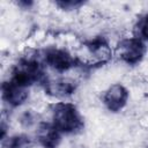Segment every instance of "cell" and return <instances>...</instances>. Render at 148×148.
Wrapping results in <instances>:
<instances>
[{
  "label": "cell",
  "mask_w": 148,
  "mask_h": 148,
  "mask_svg": "<svg viewBox=\"0 0 148 148\" xmlns=\"http://www.w3.org/2000/svg\"><path fill=\"white\" fill-rule=\"evenodd\" d=\"M12 81L28 88L29 86L42 82L45 79V74L40 62L36 59H22L13 69Z\"/></svg>",
  "instance_id": "obj_2"
},
{
  "label": "cell",
  "mask_w": 148,
  "mask_h": 148,
  "mask_svg": "<svg viewBox=\"0 0 148 148\" xmlns=\"http://www.w3.org/2000/svg\"><path fill=\"white\" fill-rule=\"evenodd\" d=\"M1 91L3 101L12 106H18L23 104L29 95L25 87H22L12 80L2 83Z\"/></svg>",
  "instance_id": "obj_6"
},
{
  "label": "cell",
  "mask_w": 148,
  "mask_h": 148,
  "mask_svg": "<svg viewBox=\"0 0 148 148\" xmlns=\"http://www.w3.org/2000/svg\"><path fill=\"white\" fill-rule=\"evenodd\" d=\"M45 62L58 72H65L75 66V59L65 50L49 49L44 54Z\"/></svg>",
  "instance_id": "obj_4"
},
{
  "label": "cell",
  "mask_w": 148,
  "mask_h": 148,
  "mask_svg": "<svg viewBox=\"0 0 148 148\" xmlns=\"http://www.w3.org/2000/svg\"><path fill=\"white\" fill-rule=\"evenodd\" d=\"M147 148H148V147H147Z\"/></svg>",
  "instance_id": "obj_12"
},
{
  "label": "cell",
  "mask_w": 148,
  "mask_h": 148,
  "mask_svg": "<svg viewBox=\"0 0 148 148\" xmlns=\"http://www.w3.org/2000/svg\"><path fill=\"white\" fill-rule=\"evenodd\" d=\"M119 57L128 65L140 62L146 53V45L140 38H127L118 45Z\"/></svg>",
  "instance_id": "obj_3"
},
{
  "label": "cell",
  "mask_w": 148,
  "mask_h": 148,
  "mask_svg": "<svg viewBox=\"0 0 148 148\" xmlns=\"http://www.w3.org/2000/svg\"><path fill=\"white\" fill-rule=\"evenodd\" d=\"M2 148H32V142L29 136L24 134H17L3 140Z\"/></svg>",
  "instance_id": "obj_8"
},
{
  "label": "cell",
  "mask_w": 148,
  "mask_h": 148,
  "mask_svg": "<svg viewBox=\"0 0 148 148\" xmlns=\"http://www.w3.org/2000/svg\"><path fill=\"white\" fill-rule=\"evenodd\" d=\"M37 138L44 148H57L60 143V132L53 124L42 123L38 127Z\"/></svg>",
  "instance_id": "obj_7"
},
{
  "label": "cell",
  "mask_w": 148,
  "mask_h": 148,
  "mask_svg": "<svg viewBox=\"0 0 148 148\" xmlns=\"http://www.w3.org/2000/svg\"><path fill=\"white\" fill-rule=\"evenodd\" d=\"M49 92H54V95H71L75 90V84L66 80H60L49 84Z\"/></svg>",
  "instance_id": "obj_9"
},
{
  "label": "cell",
  "mask_w": 148,
  "mask_h": 148,
  "mask_svg": "<svg viewBox=\"0 0 148 148\" xmlns=\"http://www.w3.org/2000/svg\"><path fill=\"white\" fill-rule=\"evenodd\" d=\"M53 125L60 133L73 134L82 131L84 124L76 106L71 103H57L52 109Z\"/></svg>",
  "instance_id": "obj_1"
},
{
  "label": "cell",
  "mask_w": 148,
  "mask_h": 148,
  "mask_svg": "<svg viewBox=\"0 0 148 148\" xmlns=\"http://www.w3.org/2000/svg\"><path fill=\"white\" fill-rule=\"evenodd\" d=\"M136 30L141 37L148 39V14L139 20L138 25H136Z\"/></svg>",
  "instance_id": "obj_10"
},
{
  "label": "cell",
  "mask_w": 148,
  "mask_h": 148,
  "mask_svg": "<svg viewBox=\"0 0 148 148\" xmlns=\"http://www.w3.org/2000/svg\"><path fill=\"white\" fill-rule=\"evenodd\" d=\"M61 9H66V10H71V9H76L77 7H80L81 5H83L82 1H77V0H62V1H57L56 2Z\"/></svg>",
  "instance_id": "obj_11"
},
{
  "label": "cell",
  "mask_w": 148,
  "mask_h": 148,
  "mask_svg": "<svg viewBox=\"0 0 148 148\" xmlns=\"http://www.w3.org/2000/svg\"><path fill=\"white\" fill-rule=\"evenodd\" d=\"M127 99H128V91L121 84L111 86L105 91L103 97V102L105 106L112 112H118L119 110H121L126 105Z\"/></svg>",
  "instance_id": "obj_5"
}]
</instances>
